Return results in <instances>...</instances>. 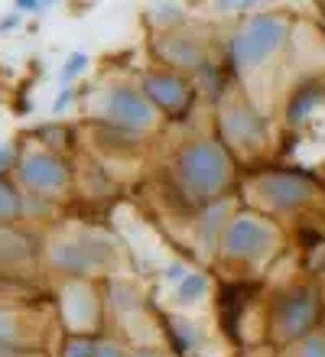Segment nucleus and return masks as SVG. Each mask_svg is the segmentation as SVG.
<instances>
[{"instance_id": "obj_23", "label": "nucleus", "mask_w": 325, "mask_h": 357, "mask_svg": "<svg viewBox=\"0 0 325 357\" xmlns=\"http://www.w3.org/2000/svg\"><path fill=\"white\" fill-rule=\"evenodd\" d=\"M17 10H23V13H43V10H46V3H33V0H20L17 3Z\"/></svg>"}, {"instance_id": "obj_12", "label": "nucleus", "mask_w": 325, "mask_h": 357, "mask_svg": "<svg viewBox=\"0 0 325 357\" xmlns=\"http://www.w3.org/2000/svg\"><path fill=\"white\" fill-rule=\"evenodd\" d=\"M163 52L169 56V62L176 66H198L202 62V46L189 36H173L163 43Z\"/></svg>"}, {"instance_id": "obj_14", "label": "nucleus", "mask_w": 325, "mask_h": 357, "mask_svg": "<svg viewBox=\"0 0 325 357\" xmlns=\"http://www.w3.org/2000/svg\"><path fill=\"white\" fill-rule=\"evenodd\" d=\"M68 315L78 319V325H92L94 321V296L85 286L68 289Z\"/></svg>"}, {"instance_id": "obj_2", "label": "nucleus", "mask_w": 325, "mask_h": 357, "mask_svg": "<svg viewBox=\"0 0 325 357\" xmlns=\"http://www.w3.org/2000/svg\"><path fill=\"white\" fill-rule=\"evenodd\" d=\"M287 39V20L283 17H257L247 26L238 29V36L231 39V59L238 66L251 68L267 62Z\"/></svg>"}, {"instance_id": "obj_8", "label": "nucleus", "mask_w": 325, "mask_h": 357, "mask_svg": "<svg viewBox=\"0 0 325 357\" xmlns=\"http://www.w3.org/2000/svg\"><path fill=\"white\" fill-rule=\"evenodd\" d=\"M20 178H23V185L36 188V192H56V188L68 185V169L62 166V160L49 156V153H29L20 162Z\"/></svg>"}, {"instance_id": "obj_6", "label": "nucleus", "mask_w": 325, "mask_h": 357, "mask_svg": "<svg viewBox=\"0 0 325 357\" xmlns=\"http://www.w3.org/2000/svg\"><path fill=\"white\" fill-rule=\"evenodd\" d=\"M222 130H224V137H228V143H234V146L244 153L263 146V137H267V127L260 121V114L251 111L247 104H238V101L224 107Z\"/></svg>"}, {"instance_id": "obj_9", "label": "nucleus", "mask_w": 325, "mask_h": 357, "mask_svg": "<svg viewBox=\"0 0 325 357\" xmlns=\"http://www.w3.org/2000/svg\"><path fill=\"white\" fill-rule=\"evenodd\" d=\"M257 192L267 198L273 208L289 211V208L306 205L316 188L309 185V182H303V178H296V176H267V178H260L257 182Z\"/></svg>"}, {"instance_id": "obj_7", "label": "nucleus", "mask_w": 325, "mask_h": 357, "mask_svg": "<svg viewBox=\"0 0 325 357\" xmlns=\"http://www.w3.org/2000/svg\"><path fill=\"white\" fill-rule=\"evenodd\" d=\"M312 319H316V296L312 292L299 289L280 299V305H277L280 338H299V335H306Z\"/></svg>"}, {"instance_id": "obj_25", "label": "nucleus", "mask_w": 325, "mask_h": 357, "mask_svg": "<svg viewBox=\"0 0 325 357\" xmlns=\"http://www.w3.org/2000/svg\"><path fill=\"white\" fill-rule=\"evenodd\" d=\"M0 357H17V354H13V348H10V344H3V341H0Z\"/></svg>"}, {"instance_id": "obj_22", "label": "nucleus", "mask_w": 325, "mask_h": 357, "mask_svg": "<svg viewBox=\"0 0 325 357\" xmlns=\"http://www.w3.org/2000/svg\"><path fill=\"white\" fill-rule=\"evenodd\" d=\"M179 17H182V10L173 7V3H166V7H159V13H157V20H179Z\"/></svg>"}, {"instance_id": "obj_17", "label": "nucleus", "mask_w": 325, "mask_h": 357, "mask_svg": "<svg viewBox=\"0 0 325 357\" xmlns=\"http://www.w3.org/2000/svg\"><path fill=\"white\" fill-rule=\"evenodd\" d=\"M20 211H23V202H20V195L13 192V185L0 182V221H13Z\"/></svg>"}, {"instance_id": "obj_24", "label": "nucleus", "mask_w": 325, "mask_h": 357, "mask_svg": "<svg viewBox=\"0 0 325 357\" xmlns=\"http://www.w3.org/2000/svg\"><path fill=\"white\" fill-rule=\"evenodd\" d=\"M94 357H124L121 351L114 348V344H98V351H94Z\"/></svg>"}, {"instance_id": "obj_20", "label": "nucleus", "mask_w": 325, "mask_h": 357, "mask_svg": "<svg viewBox=\"0 0 325 357\" xmlns=\"http://www.w3.org/2000/svg\"><path fill=\"white\" fill-rule=\"evenodd\" d=\"M85 66H88V59H85V56H72V59H68V66L62 68V78H65V82H68V78H75L78 72H85Z\"/></svg>"}, {"instance_id": "obj_16", "label": "nucleus", "mask_w": 325, "mask_h": 357, "mask_svg": "<svg viewBox=\"0 0 325 357\" xmlns=\"http://www.w3.org/2000/svg\"><path fill=\"white\" fill-rule=\"evenodd\" d=\"M319 98H322V88H316V91H312V85H306V88H303V91L296 94V101L289 104V121H293V123H299V121H303V117H306V111H309V107H312V104L319 101Z\"/></svg>"}, {"instance_id": "obj_26", "label": "nucleus", "mask_w": 325, "mask_h": 357, "mask_svg": "<svg viewBox=\"0 0 325 357\" xmlns=\"http://www.w3.org/2000/svg\"><path fill=\"white\" fill-rule=\"evenodd\" d=\"M133 357H157V354H153V351H137Z\"/></svg>"}, {"instance_id": "obj_5", "label": "nucleus", "mask_w": 325, "mask_h": 357, "mask_svg": "<svg viewBox=\"0 0 325 357\" xmlns=\"http://www.w3.org/2000/svg\"><path fill=\"white\" fill-rule=\"evenodd\" d=\"M52 264L65 273H92L111 264V244L101 237H82V241H65L52 250Z\"/></svg>"}, {"instance_id": "obj_3", "label": "nucleus", "mask_w": 325, "mask_h": 357, "mask_svg": "<svg viewBox=\"0 0 325 357\" xmlns=\"http://www.w3.org/2000/svg\"><path fill=\"white\" fill-rule=\"evenodd\" d=\"M277 244V227L260 218H241L224 227V250L234 260H257Z\"/></svg>"}, {"instance_id": "obj_15", "label": "nucleus", "mask_w": 325, "mask_h": 357, "mask_svg": "<svg viewBox=\"0 0 325 357\" xmlns=\"http://www.w3.org/2000/svg\"><path fill=\"white\" fill-rule=\"evenodd\" d=\"M205 289H208V280H205L202 273H186V276H182V282H179L176 299L179 302H195Z\"/></svg>"}, {"instance_id": "obj_4", "label": "nucleus", "mask_w": 325, "mask_h": 357, "mask_svg": "<svg viewBox=\"0 0 325 357\" xmlns=\"http://www.w3.org/2000/svg\"><path fill=\"white\" fill-rule=\"evenodd\" d=\"M104 111H108L104 117L124 127V130H147L150 123L157 121L153 104L133 88H111L104 94Z\"/></svg>"}, {"instance_id": "obj_19", "label": "nucleus", "mask_w": 325, "mask_h": 357, "mask_svg": "<svg viewBox=\"0 0 325 357\" xmlns=\"http://www.w3.org/2000/svg\"><path fill=\"white\" fill-rule=\"evenodd\" d=\"M94 351H98V344H92V341H72L68 344V357H94Z\"/></svg>"}, {"instance_id": "obj_13", "label": "nucleus", "mask_w": 325, "mask_h": 357, "mask_svg": "<svg viewBox=\"0 0 325 357\" xmlns=\"http://www.w3.org/2000/svg\"><path fill=\"white\" fill-rule=\"evenodd\" d=\"M29 241L23 234H13V231H0V266L20 264L29 257Z\"/></svg>"}, {"instance_id": "obj_10", "label": "nucleus", "mask_w": 325, "mask_h": 357, "mask_svg": "<svg viewBox=\"0 0 325 357\" xmlns=\"http://www.w3.org/2000/svg\"><path fill=\"white\" fill-rule=\"evenodd\" d=\"M186 82L176 75H150L143 82V98L157 104V107H179V104L186 101Z\"/></svg>"}, {"instance_id": "obj_11", "label": "nucleus", "mask_w": 325, "mask_h": 357, "mask_svg": "<svg viewBox=\"0 0 325 357\" xmlns=\"http://www.w3.org/2000/svg\"><path fill=\"white\" fill-rule=\"evenodd\" d=\"M228 215H231V205H228V202H218L215 208H208V211H205L202 227H198V241H202L205 250H215L222 227L228 225Z\"/></svg>"}, {"instance_id": "obj_1", "label": "nucleus", "mask_w": 325, "mask_h": 357, "mask_svg": "<svg viewBox=\"0 0 325 357\" xmlns=\"http://www.w3.org/2000/svg\"><path fill=\"white\" fill-rule=\"evenodd\" d=\"M179 178L189 188L192 198H212L218 195L228 182V156L218 143H192L179 156Z\"/></svg>"}, {"instance_id": "obj_21", "label": "nucleus", "mask_w": 325, "mask_h": 357, "mask_svg": "<svg viewBox=\"0 0 325 357\" xmlns=\"http://www.w3.org/2000/svg\"><path fill=\"white\" fill-rule=\"evenodd\" d=\"M13 156H17L13 143H0V172H7L13 166Z\"/></svg>"}, {"instance_id": "obj_18", "label": "nucleus", "mask_w": 325, "mask_h": 357, "mask_svg": "<svg viewBox=\"0 0 325 357\" xmlns=\"http://www.w3.org/2000/svg\"><path fill=\"white\" fill-rule=\"evenodd\" d=\"M299 357H325V338H322V335H312V338L303 344Z\"/></svg>"}]
</instances>
